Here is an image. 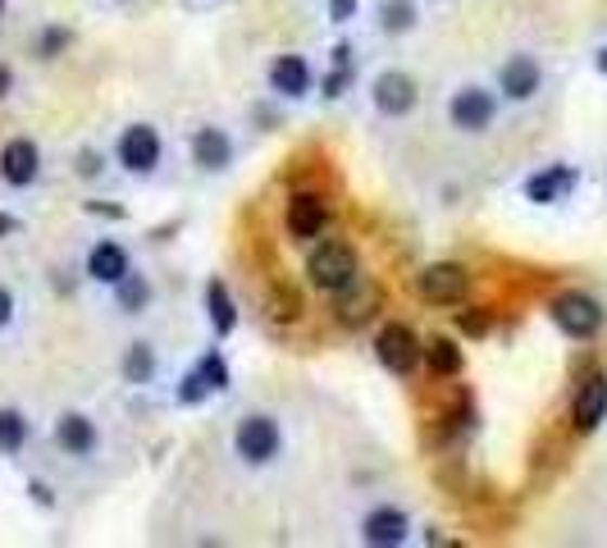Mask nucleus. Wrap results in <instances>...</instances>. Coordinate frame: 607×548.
<instances>
[{"instance_id":"nucleus-1","label":"nucleus","mask_w":607,"mask_h":548,"mask_svg":"<svg viewBox=\"0 0 607 548\" xmlns=\"http://www.w3.org/2000/svg\"><path fill=\"white\" fill-rule=\"evenodd\" d=\"M307 275L320 293H347L357 283V252L347 243H324L311 252Z\"/></svg>"},{"instance_id":"nucleus-2","label":"nucleus","mask_w":607,"mask_h":548,"mask_svg":"<svg viewBox=\"0 0 607 548\" xmlns=\"http://www.w3.org/2000/svg\"><path fill=\"white\" fill-rule=\"evenodd\" d=\"M279 444H284V434H279V421H274V416H266V411L243 416V421H237V430H233V448L251 467L270 462V457L279 453Z\"/></svg>"},{"instance_id":"nucleus-3","label":"nucleus","mask_w":607,"mask_h":548,"mask_svg":"<svg viewBox=\"0 0 607 548\" xmlns=\"http://www.w3.org/2000/svg\"><path fill=\"white\" fill-rule=\"evenodd\" d=\"M470 289V275L462 266H452V260H439V266H425L416 275V293L421 302H434V306H452V302H462Z\"/></svg>"},{"instance_id":"nucleus-4","label":"nucleus","mask_w":607,"mask_h":548,"mask_svg":"<svg viewBox=\"0 0 607 548\" xmlns=\"http://www.w3.org/2000/svg\"><path fill=\"white\" fill-rule=\"evenodd\" d=\"M553 320L561 334H571V339H594L598 329H603V306L594 297H584V293H561L553 302Z\"/></svg>"},{"instance_id":"nucleus-5","label":"nucleus","mask_w":607,"mask_h":548,"mask_svg":"<svg viewBox=\"0 0 607 548\" xmlns=\"http://www.w3.org/2000/svg\"><path fill=\"white\" fill-rule=\"evenodd\" d=\"M448 115H452V124H457L462 133H485V128L493 124V115H498V101H493V92H485V87H462V92L452 97Z\"/></svg>"},{"instance_id":"nucleus-6","label":"nucleus","mask_w":607,"mask_h":548,"mask_svg":"<svg viewBox=\"0 0 607 548\" xmlns=\"http://www.w3.org/2000/svg\"><path fill=\"white\" fill-rule=\"evenodd\" d=\"M119 165L133 169V174L156 169L160 165V133H156V128H151V124L124 128V138H119Z\"/></svg>"},{"instance_id":"nucleus-7","label":"nucleus","mask_w":607,"mask_h":548,"mask_svg":"<svg viewBox=\"0 0 607 548\" xmlns=\"http://www.w3.org/2000/svg\"><path fill=\"white\" fill-rule=\"evenodd\" d=\"M375 353H379V361L388 370H393V375H411L416 361H421V343H416V334H411L406 324H388L384 334L375 339Z\"/></svg>"},{"instance_id":"nucleus-8","label":"nucleus","mask_w":607,"mask_h":548,"mask_svg":"<svg viewBox=\"0 0 607 548\" xmlns=\"http://www.w3.org/2000/svg\"><path fill=\"white\" fill-rule=\"evenodd\" d=\"M603 416H607V380L603 375H590V380L580 384L576 403H571V421H576L580 434H590V430L603 425Z\"/></svg>"},{"instance_id":"nucleus-9","label":"nucleus","mask_w":607,"mask_h":548,"mask_svg":"<svg viewBox=\"0 0 607 548\" xmlns=\"http://www.w3.org/2000/svg\"><path fill=\"white\" fill-rule=\"evenodd\" d=\"M37 169H41V156H37V146L28 138L5 142V151H0V174H5V183L28 188L37 179Z\"/></svg>"},{"instance_id":"nucleus-10","label":"nucleus","mask_w":607,"mask_h":548,"mask_svg":"<svg viewBox=\"0 0 607 548\" xmlns=\"http://www.w3.org/2000/svg\"><path fill=\"white\" fill-rule=\"evenodd\" d=\"M375 105H379V115H406L411 105H416V82H411L406 74L398 69H388L375 78Z\"/></svg>"},{"instance_id":"nucleus-11","label":"nucleus","mask_w":607,"mask_h":548,"mask_svg":"<svg viewBox=\"0 0 607 548\" xmlns=\"http://www.w3.org/2000/svg\"><path fill=\"white\" fill-rule=\"evenodd\" d=\"M324 196H315V192H297L293 202H288V233L293 238H315L320 229H324Z\"/></svg>"},{"instance_id":"nucleus-12","label":"nucleus","mask_w":607,"mask_h":548,"mask_svg":"<svg viewBox=\"0 0 607 548\" xmlns=\"http://www.w3.org/2000/svg\"><path fill=\"white\" fill-rule=\"evenodd\" d=\"M498 87H503L512 101H530L539 92V64L530 55H512L503 64V74H498Z\"/></svg>"},{"instance_id":"nucleus-13","label":"nucleus","mask_w":607,"mask_h":548,"mask_svg":"<svg viewBox=\"0 0 607 548\" xmlns=\"http://www.w3.org/2000/svg\"><path fill=\"white\" fill-rule=\"evenodd\" d=\"M361 539L375 544V548H393V544L406 539V517L398 508H375L361 525Z\"/></svg>"},{"instance_id":"nucleus-14","label":"nucleus","mask_w":607,"mask_h":548,"mask_svg":"<svg viewBox=\"0 0 607 548\" xmlns=\"http://www.w3.org/2000/svg\"><path fill=\"white\" fill-rule=\"evenodd\" d=\"M55 444L69 453V457H87V453L96 448V425L87 421V416H78V411L60 416V421H55Z\"/></svg>"},{"instance_id":"nucleus-15","label":"nucleus","mask_w":607,"mask_h":548,"mask_svg":"<svg viewBox=\"0 0 607 548\" xmlns=\"http://www.w3.org/2000/svg\"><path fill=\"white\" fill-rule=\"evenodd\" d=\"M270 87L279 97H307V87H311L307 60H301V55H279L270 64Z\"/></svg>"},{"instance_id":"nucleus-16","label":"nucleus","mask_w":607,"mask_h":548,"mask_svg":"<svg viewBox=\"0 0 607 548\" xmlns=\"http://www.w3.org/2000/svg\"><path fill=\"white\" fill-rule=\"evenodd\" d=\"M87 275H92L96 283H119L128 275V252L105 238V243H96L92 252H87Z\"/></svg>"},{"instance_id":"nucleus-17","label":"nucleus","mask_w":607,"mask_h":548,"mask_svg":"<svg viewBox=\"0 0 607 548\" xmlns=\"http://www.w3.org/2000/svg\"><path fill=\"white\" fill-rule=\"evenodd\" d=\"M233 156V142L224 128H197V138H192V161L202 169H224Z\"/></svg>"},{"instance_id":"nucleus-18","label":"nucleus","mask_w":607,"mask_h":548,"mask_svg":"<svg viewBox=\"0 0 607 548\" xmlns=\"http://www.w3.org/2000/svg\"><path fill=\"white\" fill-rule=\"evenodd\" d=\"M571 183H576V174L557 165V169L534 174V179L526 183V196H530V202L544 206V202H557V196H567V192H571Z\"/></svg>"},{"instance_id":"nucleus-19","label":"nucleus","mask_w":607,"mask_h":548,"mask_svg":"<svg viewBox=\"0 0 607 548\" xmlns=\"http://www.w3.org/2000/svg\"><path fill=\"white\" fill-rule=\"evenodd\" d=\"M206 306H210V324H215V334H229L237 316H233V297H229V289H224L220 279H210V283H206Z\"/></svg>"},{"instance_id":"nucleus-20","label":"nucleus","mask_w":607,"mask_h":548,"mask_svg":"<svg viewBox=\"0 0 607 548\" xmlns=\"http://www.w3.org/2000/svg\"><path fill=\"white\" fill-rule=\"evenodd\" d=\"M425 361H429L434 375H457V370H462V347L452 339H434L425 347Z\"/></svg>"},{"instance_id":"nucleus-21","label":"nucleus","mask_w":607,"mask_h":548,"mask_svg":"<svg viewBox=\"0 0 607 548\" xmlns=\"http://www.w3.org/2000/svg\"><path fill=\"white\" fill-rule=\"evenodd\" d=\"M124 375H128V384H146L151 375H156V353H151V343H133V347H128Z\"/></svg>"},{"instance_id":"nucleus-22","label":"nucleus","mask_w":607,"mask_h":548,"mask_svg":"<svg viewBox=\"0 0 607 548\" xmlns=\"http://www.w3.org/2000/svg\"><path fill=\"white\" fill-rule=\"evenodd\" d=\"M28 444V421H24V411H0V453H18Z\"/></svg>"},{"instance_id":"nucleus-23","label":"nucleus","mask_w":607,"mask_h":548,"mask_svg":"<svg viewBox=\"0 0 607 548\" xmlns=\"http://www.w3.org/2000/svg\"><path fill=\"white\" fill-rule=\"evenodd\" d=\"M379 18H384V33H406L416 24V5H411V0H384Z\"/></svg>"},{"instance_id":"nucleus-24","label":"nucleus","mask_w":607,"mask_h":548,"mask_svg":"<svg viewBox=\"0 0 607 548\" xmlns=\"http://www.w3.org/2000/svg\"><path fill=\"white\" fill-rule=\"evenodd\" d=\"M115 289H119V302L128 306V311H133V306H146V297H151L146 279H142V275H133V270H128V275L115 283Z\"/></svg>"},{"instance_id":"nucleus-25","label":"nucleus","mask_w":607,"mask_h":548,"mask_svg":"<svg viewBox=\"0 0 607 548\" xmlns=\"http://www.w3.org/2000/svg\"><path fill=\"white\" fill-rule=\"evenodd\" d=\"M197 375L206 380V388H210V393H220V388H229V366H224V357H220V353H210V357H202V366H197Z\"/></svg>"},{"instance_id":"nucleus-26","label":"nucleus","mask_w":607,"mask_h":548,"mask_svg":"<svg viewBox=\"0 0 607 548\" xmlns=\"http://www.w3.org/2000/svg\"><path fill=\"white\" fill-rule=\"evenodd\" d=\"M206 393H210V388H206V380L197 375V370H192V375L183 380V388H179V403H202Z\"/></svg>"},{"instance_id":"nucleus-27","label":"nucleus","mask_w":607,"mask_h":548,"mask_svg":"<svg viewBox=\"0 0 607 548\" xmlns=\"http://www.w3.org/2000/svg\"><path fill=\"white\" fill-rule=\"evenodd\" d=\"M462 329H466V334H485V329H489V316H485V311H462Z\"/></svg>"},{"instance_id":"nucleus-28","label":"nucleus","mask_w":607,"mask_h":548,"mask_svg":"<svg viewBox=\"0 0 607 548\" xmlns=\"http://www.w3.org/2000/svg\"><path fill=\"white\" fill-rule=\"evenodd\" d=\"M10 316H14V297L10 289H0V324H10Z\"/></svg>"},{"instance_id":"nucleus-29","label":"nucleus","mask_w":607,"mask_h":548,"mask_svg":"<svg viewBox=\"0 0 607 548\" xmlns=\"http://www.w3.org/2000/svg\"><path fill=\"white\" fill-rule=\"evenodd\" d=\"M352 0H334V18H338V24H347V18H352Z\"/></svg>"},{"instance_id":"nucleus-30","label":"nucleus","mask_w":607,"mask_h":548,"mask_svg":"<svg viewBox=\"0 0 607 548\" xmlns=\"http://www.w3.org/2000/svg\"><path fill=\"white\" fill-rule=\"evenodd\" d=\"M5 92H10V69L0 64V97H5Z\"/></svg>"},{"instance_id":"nucleus-31","label":"nucleus","mask_w":607,"mask_h":548,"mask_svg":"<svg viewBox=\"0 0 607 548\" xmlns=\"http://www.w3.org/2000/svg\"><path fill=\"white\" fill-rule=\"evenodd\" d=\"M0 233H14V219L10 215H0Z\"/></svg>"},{"instance_id":"nucleus-32","label":"nucleus","mask_w":607,"mask_h":548,"mask_svg":"<svg viewBox=\"0 0 607 548\" xmlns=\"http://www.w3.org/2000/svg\"><path fill=\"white\" fill-rule=\"evenodd\" d=\"M598 64H603V74H607V51H603V55H598Z\"/></svg>"},{"instance_id":"nucleus-33","label":"nucleus","mask_w":607,"mask_h":548,"mask_svg":"<svg viewBox=\"0 0 607 548\" xmlns=\"http://www.w3.org/2000/svg\"><path fill=\"white\" fill-rule=\"evenodd\" d=\"M0 10H5V0H0Z\"/></svg>"}]
</instances>
